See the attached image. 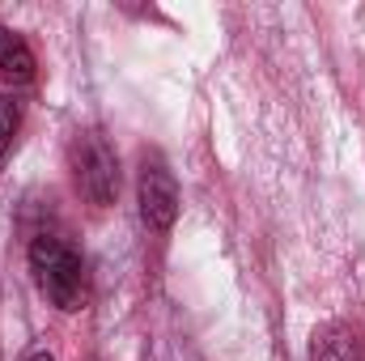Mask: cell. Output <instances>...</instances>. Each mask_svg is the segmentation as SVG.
I'll return each mask as SVG.
<instances>
[{"label": "cell", "mask_w": 365, "mask_h": 361, "mask_svg": "<svg viewBox=\"0 0 365 361\" xmlns=\"http://www.w3.org/2000/svg\"><path fill=\"white\" fill-rule=\"evenodd\" d=\"M30 361H56V357H51V353H34Z\"/></svg>", "instance_id": "52a82bcc"}, {"label": "cell", "mask_w": 365, "mask_h": 361, "mask_svg": "<svg viewBox=\"0 0 365 361\" xmlns=\"http://www.w3.org/2000/svg\"><path fill=\"white\" fill-rule=\"evenodd\" d=\"M310 361H365V353H361L357 332L349 323L331 319V323L314 327V336H310Z\"/></svg>", "instance_id": "277c9868"}, {"label": "cell", "mask_w": 365, "mask_h": 361, "mask_svg": "<svg viewBox=\"0 0 365 361\" xmlns=\"http://www.w3.org/2000/svg\"><path fill=\"white\" fill-rule=\"evenodd\" d=\"M17 123H21V111H17V102H13L9 93H0V162H4V153L13 149Z\"/></svg>", "instance_id": "8992f818"}, {"label": "cell", "mask_w": 365, "mask_h": 361, "mask_svg": "<svg viewBox=\"0 0 365 361\" xmlns=\"http://www.w3.org/2000/svg\"><path fill=\"white\" fill-rule=\"evenodd\" d=\"M136 200H140V221L158 234H166L179 217V183L170 175V166L162 158H145L140 183H136Z\"/></svg>", "instance_id": "3957f363"}, {"label": "cell", "mask_w": 365, "mask_h": 361, "mask_svg": "<svg viewBox=\"0 0 365 361\" xmlns=\"http://www.w3.org/2000/svg\"><path fill=\"white\" fill-rule=\"evenodd\" d=\"M0 77L13 81V86H26V81L34 77V51H30V43H26L17 30H9V26H0Z\"/></svg>", "instance_id": "5b68a950"}, {"label": "cell", "mask_w": 365, "mask_h": 361, "mask_svg": "<svg viewBox=\"0 0 365 361\" xmlns=\"http://www.w3.org/2000/svg\"><path fill=\"white\" fill-rule=\"evenodd\" d=\"M30 272H34L38 293H43L56 310L73 315V310H81V306L90 302V272H86V260H81L64 238L38 234V238L30 243Z\"/></svg>", "instance_id": "6da1fadb"}, {"label": "cell", "mask_w": 365, "mask_h": 361, "mask_svg": "<svg viewBox=\"0 0 365 361\" xmlns=\"http://www.w3.org/2000/svg\"><path fill=\"white\" fill-rule=\"evenodd\" d=\"M68 166H73V179H77L81 195L90 204H98V208L115 204V195H119V158H115V149L106 145L102 132H77V141L68 149Z\"/></svg>", "instance_id": "7a4b0ae2"}]
</instances>
